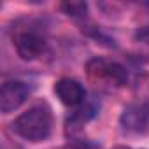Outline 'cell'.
<instances>
[{"label":"cell","instance_id":"obj_1","mask_svg":"<svg viewBox=\"0 0 149 149\" xmlns=\"http://www.w3.org/2000/svg\"><path fill=\"white\" fill-rule=\"evenodd\" d=\"M53 116L47 105H33L26 112L16 118L13 130L30 142H42L51 135Z\"/></svg>","mask_w":149,"mask_h":149},{"label":"cell","instance_id":"obj_2","mask_svg":"<svg viewBox=\"0 0 149 149\" xmlns=\"http://www.w3.org/2000/svg\"><path fill=\"white\" fill-rule=\"evenodd\" d=\"M90 79L97 83H107L112 86H123L128 81V72L123 65L109 61L105 58H93L86 65Z\"/></svg>","mask_w":149,"mask_h":149},{"label":"cell","instance_id":"obj_3","mask_svg":"<svg viewBox=\"0 0 149 149\" xmlns=\"http://www.w3.org/2000/svg\"><path fill=\"white\" fill-rule=\"evenodd\" d=\"M30 95V88L21 81H7L0 90V109L4 114L18 109Z\"/></svg>","mask_w":149,"mask_h":149},{"label":"cell","instance_id":"obj_4","mask_svg":"<svg viewBox=\"0 0 149 149\" xmlns=\"http://www.w3.org/2000/svg\"><path fill=\"white\" fill-rule=\"evenodd\" d=\"M119 121L128 132H144L149 125V102H133L126 105Z\"/></svg>","mask_w":149,"mask_h":149},{"label":"cell","instance_id":"obj_5","mask_svg":"<svg viewBox=\"0 0 149 149\" xmlns=\"http://www.w3.org/2000/svg\"><path fill=\"white\" fill-rule=\"evenodd\" d=\"M14 46H16L19 58L32 61V60H37L39 56H42V53L46 49V40L33 32H21L14 39Z\"/></svg>","mask_w":149,"mask_h":149},{"label":"cell","instance_id":"obj_6","mask_svg":"<svg viewBox=\"0 0 149 149\" xmlns=\"http://www.w3.org/2000/svg\"><path fill=\"white\" fill-rule=\"evenodd\" d=\"M54 93L58 95L60 102L68 105V107H76L79 104L84 102L86 98V91L83 88V84L76 79H60L54 84Z\"/></svg>","mask_w":149,"mask_h":149},{"label":"cell","instance_id":"obj_7","mask_svg":"<svg viewBox=\"0 0 149 149\" xmlns=\"http://www.w3.org/2000/svg\"><path fill=\"white\" fill-rule=\"evenodd\" d=\"M61 11L67 16H83L88 11V6L84 2H65L61 4Z\"/></svg>","mask_w":149,"mask_h":149},{"label":"cell","instance_id":"obj_8","mask_svg":"<svg viewBox=\"0 0 149 149\" xmlns=\"http://www.w3.org/2000/svg\"><path fill=\"white\" fill-rule=\"evenodd\" d=\"M135 39H137V40H140V42L149 44V26L139 28V30H137V33H135Z\"/></svg>","mask_w":149,"mask_h":149}]
</instances>
